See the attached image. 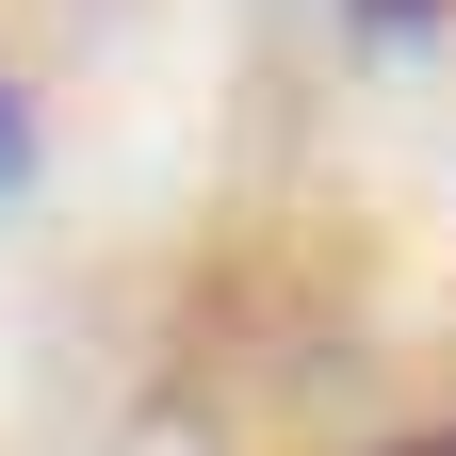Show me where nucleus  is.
Returning <instances> with one entry per match:
<instances>
[{
	"label": "nucleus",
	"instance_id": "1",
	"mask_svg": "<svg viewBox=\"0 0 456 456\" xmlns=\"http://www.w3.org/2000/svg\"><path fill=\"white\" fill-rule=\"evenodd\" d=\"M0 163H17V98H0Z\"/></svg>",
	"mask_w": 456,
	"mask_h": 456
},
{
	"label": "nucleus",
	"instance_id": "2",
	"mask_svg": "<svg viewBox=\"0 0 456 456\" xmlns=\"http://www.w3.org/2000/svg\"><path fill=\"white\" fill-rule=\"evenodd\" d=\"M440 456H456V440H440Z\"/></svg>",
	"mask_w": 456,
	"mask_h": 456
}]
</instances>
